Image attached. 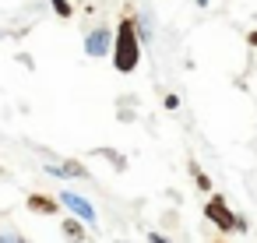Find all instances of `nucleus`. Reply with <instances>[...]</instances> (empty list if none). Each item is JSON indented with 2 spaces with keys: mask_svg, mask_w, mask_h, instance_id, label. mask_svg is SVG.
Masks as SVG:
<instances>
[{
  "mask_svg": "<svg viewBox=\"0 0 257 243\" xmlns=\"http://www.w3.org/2000/svg\"><path fill=\"white\" fill-rule=\"evenodd\" d=\"M141 64V32H138V22L134 18H120L116 25V46H113V67L120 74H131L138 71Z\"/></svg>",
  "mask_w": 257,
  "mask_h": 243,
  "instance_id": "obj_1",
  "label": "nucleus"
},
{
  "mask_svg": "<svg viewBox=\"0 0 257 243\" xmlns=\"http://www.w3.org/2000/svg\"><path fill=\"white\" fill-rule=\"evenodd\" d=\"M113 46H116V32H113L109 25H99V29H92V32L85 36V53H88L92 60L113 57Z\"/></svg>",
  "mask_w": 257,
  "mask_h": 243,
  "instance_id": "obj_2",
  "label": "nucleus"
},
{
  "mask_svg": "<svg viewBox=\"0 0 257 243\" xmlns=\"http://www.w3.org/2000/svg\"><path fill=\"white\" fill-rule=\"evenodd\" d=\"M204 215H208V222H211V225H218L222 232L236 229V222H239V218L232 215V208L222 201V194H211V197H208V204H204Z\"/></svg>",
  "mask_w": 257,
  "mask_h": 243,
  "instance_id": "obj_3",
  "label": "nucleus"
},
{
  "mask_svg": "<svg viewBox=\"0 0 257 243\" xmlns=\"http://www.w3.org/2000/svg\"><path fill=\"white\" fill-rule=\"evenodd\" d=\"M60 204H67L78 218H85V225H95V218H99L95 208H92V201L81 197V194H74V190H64V194H60Z\"/></svg>",
  "mask_w": 257,
  "mask_h": 243,
  "instance_id": "obj_4",
  "label": "nucleus"
},
{
  "mask_svg": "<svg viewBox=\"0 0 257 243\" xmlns=\"http://www.w3.org/2000/svg\"><path fill=\"white\" fill-rule=\"evenodd\" d=\"M29 208L39 211V215H57V211H60L57 201H53V197H43V194H29Z\"/></svg>",
  "mask_w": 257,
  "mask_h": 243,
  "instance_id": "obj_5",
  "label": "nucleus"
},
{
  "mask_svg": "<svg viewBox=\"0 0 257 243\" xmlns=\"http://www.w3.org/2000/svg\"><path fill=\"white\" fill-rule=\"evenodd\" d=\"M81 222H85V218H78V215H74V218H64L60 229H64L67 243H81V239H85V225H81Z\"/></svg>",
  "mask_w": 257,
  "mask_h": 243,
  "instance_id": "obj_6",
  "label": "nucleus"
},
{
  "mask_svg": "<svg viewBox=\"0 0 257 243\" xmlns=\"http://www.w3.org/2000/svg\"><path fill=\"white\" fill-rule=\"evenodd\" d=\"M190 173H194V183H197L201 190H211V180H208V176H204V173H201V169H197L194 162H190Z\"/></svg>",
  "mask_w": 257,
  "mask_h": 243,
  "instance_id": "obj_7",
  "label": "nucleus"
},
{
  "mask_svg": "<svg viewBox=\"0 0 257 243\" xmlns=\"http://www.w3.org/2000/svg\"><path fill=\"white\" fill-rule=\"evenodd\" d=\"M53 11H57L60 18H71V15H74V8L67 4V0H53Z\"/></svg>",
  "mask_w": 257,
  "mask_h": 243,
  "instance_id": "obj_8",
  "label": "nucleus"
},
{
  "mask_svg": "<svg viewBox=\"0 0 257 243\" xmlns=\"http://www.w3.org/2000/svg\"><path fill=\"white\" fill-rule=\"evenodd\" d=\"M46 173H50V176H57V180H64V176H67V169H60V166H53V162H46Z\"/></svg>",
  "mask_w": 257,
  "mask_h": 243,
  "instance_id": "obj_9",
  "label": "nucleus"
},
{
  "mask_svg": "<svg viewBox=\"0 0 257 243\" xmlns=\"http://www.w3.org/2000/svg\"><path fill=\"white\" fill-rule=\"evenodd\" d=\"M0 243H25L18 232H0Z\"/></svg>",
  "mask_w": 257,
  "mask_h": 243,
  "instance_id": "obj_10",
  "label": "nucleus"
},
{
  "mask_svg": "<svg viewBox=\"0 0 257 243\" xmlns=\"http://www.w3.org/2000/svg\"><path fill=\"white\" fill-rule=\"evenodd\" d=\"M64 169H67V176H78V173H81V162H67Z\"/></svg>",
  "mask_w": 257,
  "mask_h": 243,
  "instance_id": "obj_11",
  "label": "nucleus"
},
{
  "mask_svg": "<svg viewBox=\"0 0 257 243\" xmlns=\"http://www.w3.org/2000/svg\"><path fill=\"white\" fill-rule=\"evenodd\" d=\"M148 243H169V236H162V232H152V236H148Z\"/></svg>",
  "mask_w": 257,
  "mask_h": 243,
  "instance_id": "obj_12",
  "label": "nucleus"
},
{
  "mask_svg": "<svg viewBox=\"0 0 257 243\" xmlns=\"http://www.w3.org/2000/svg\"><path fill=\"white\" fill-rule=\"evenodd\" d=\"M246 39H250V46H257V32H250V36H246Z\"/></svg>",
  "mask_w": 257,
  "mask_h": 243,
  "instance_id": "obj_13",
  "label": "nucleus"
},
{
  "mask_svg": "<svg viewBox=\"0 0 257 243\" xmlns=\"http://www.w3.org/2000/svg\"><path fill=\"white\" fill-rule=\"evenodd\" d=\"M197 4H201V8H208V0H197Z\"/></svg>",
  "mask_w": 257,
  "mask_h": 243,
  "instance_id": "obj_14",
  "label": "nucleus"
}]
</instances>
